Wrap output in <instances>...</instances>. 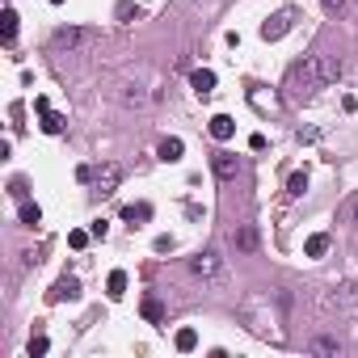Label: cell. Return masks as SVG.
<instances>
[{
  "label": "cell",
  "instance_id": "obj_1",
  "mask_svg": "<svg viewBox=\"0 0 358 358\" xmlns=\"http://www.w3.org/2000/svg\"><path fill=\"white\" fill-rule=\"evenodd\" d=\"M321 84H325V55H303L299 64H291V72L283 80L291 106H303V101H308Z\"/></svg>",
  "mask_w": 358,
  "mask_h": 358
},
{
  "label": "cell",
  "instance_id": "obj_2",
  "mask_svg": "<svg viewBox=\"0 0 358 358\" xmlns=\"http://www.w3.org/2000/svg\"><path fill=\"white\" fill-rule=\"evenodd\" d=\"M190 270L202 283H220L224 278V258H220L215 249H207V253H198V258H190Z\"/></svg>",
  "mask_w": 358,
  "mask_h": 358
},
{
  "label": "cell",
  "instance_id": "obj_3",
  "mask_svg": "<svg viewBox=\"0 0 358 358\" xmlns=\"http://www.w3.org/2000/svg\"><path fill=\"white\" fill-rule=\"evenodd\" d=\"M291 26H295V9H278V13L262 26V38H266V42H278V38L291 34Z\"/></svg>",
  "mask_w": 358,
  "mask_h": 358
},
{
  "label": "cell",
  "instance_id": "obj_4",
  "mask_svg": "<svg viewBox=\"0 0 358 358\" xmlns=\"http://www.w3.org/2000/svg\"><path fill=\"white\" fill-rule=\"evenodd\" d=\"M118 181H123V169H118V165H101V169L93 173V190H97L101 198H110V194L118 190Z\"/></svg>",
  "mask_w": 358,
  "mask_h": 358
},
{
  "label": "cell",
  "instance_id": "obj_5",
  "mask_svg": "<svg viewBox=\"0 0 358 358\" xmlns=\"http://www.w3.org/2000/svg\"><path fill=\"white\" fill-rule=\"evenodd\" d=\"M89 38H93L89 30H80V26H64V30H55L51 46H55V51H76V46H84Z\"/></svg>",
  "mask_w": 358,
  "mask_h": 358
},
{
  "label": "cell",
  "instance_id": "obj_6",
  "mask_svg": "<svg viewBox=\"0 0 358 358\" xmlns=\"http://www.w3.org/2000/svg\"><path fill=\"white\" fill-rule=\"evenodd\" d=\"M211 173H215L220 181H236V173H240V161L232 156V152H215V156H211Z\"/></svg>",
  "mask_w": 358,
  "mask_h": 358
},
{
  "label": "cell",
  "instance_id": "obj_7",
  "mask_svg": "<svg viewBox=\"0 0 358 358\" xmlns=\"http://www.w3.org/2000/svg\"><path fill=\"white\" fill-rule=\"evenodd\" d=\"M232 244H236V253H258V244H262L258 224H240V228L232 232Z\"/></svg>",
  "mask_w": 358,
  "mask_h": 358
},
{
  "label": "cell",
  "instance_id": "obj_8",
  "mask_svg": "<svg viewBox=\"0 0 358 358\" xmlns=\"http://www.w3.org/2000/svg\"><path fill=\"white\" fill-rule=\"evenodd\" d=\"M34 110H38V118H42V131H46V135H60V131H64V118L51 110V101H46V97H34Z\"/></svg>",
  "mask_w": 358,
  "mask_h": 358
},
{
  "label": "cell",
  "instance_id": "obj_9",
  "mask_svg": "<svg viewBox=\"0 0 358 358\" xmlns=\"http://www.w3.org/2000/svg\"><path fill=\"white\" fill-rule=\"evenodd\" d=\"M190 84H194L198 97H211L215 93V72L211 68H198V72H190Z\"/></svg>",
  "mask_w": 358,
  "mask_h": 358
},
{
  "label": "cell",
  "instance_id": "obj_10",
  "mask_svg": "<svg viewBox=\"0 0 358 358\" xmlns=\"http://www.w3.org/2000/svg\"><path fill=\"white\" fill-rule=\"evenodd\" d=\"M181 152H186V143H181L177 135H169V139H161V147H156V156H161L165 165H177V161H181Z\"/></svg>",
  "mask_w": 358,
  "mask_h": 358
},
{
  "label": "cell",
  "instance_id": "obj_11",
  "mask_svg": "<svg viewBox=\"0 0 358 358\" xmlns=\"http://www.w3.org/2000/svg\"><path fill=\"white\" fill-rule=\"evenodd\" d=\"M76 295H80V283H76V278H60L55 287H51L46 299H51V303H64V299H76Z\"/></svg>",
  "mask_w": 358,
  "mask_h": 358
},
{
  "label": "cell",
  "instance_id": "obj_12",
  "mask_svg": "<svg viewBox=\"0 0 358 358\" xmlns=\"http://www.w3.org/2000/svg\"><path fill=\"white\" fill-rule=\"evenodd\" d=\"M139 312H143V321H152V325H161V321H165V303H161L156 295H147V299L139 303Z\"/></svg>",
  "mask_w": 358,
  "mask_h": 358
},
{
  "label": "cell",
  "instance_id": "obj_13",
  "mask_svg": "<svg viewBox=\"0 0 358 358\" xmlns=\"http://www.w3.org/2000/svg\"><path fill=\"white\" fill-rule=\"evenodd\" d=\"M232 135H236V123H232L228 114H215V118H211V139L224 143V139H232Z\"/></svg>",
  "mask_w": 358,
  "mask_h": 358
},
{
  "label": "cell",
  "instance_id": "obj_14",
  "mask_svg": "<svg viewBox=\"0 0 358 358\" xmlns=\"http://www.w3.org/2000/svg\"><path fill=\"white\" fill-rule=\"evenodd\" d=\"M114 17H118L123 26H131V21H139V17H143V9L135 5V0H118V9H114Z\"/></svg>",
  "mask_w": 358,
  "mask_h": 358
},
{
  "label": "cell",
  "instance_id": "obj_15",
  "mask_svg": "<svg viewBox=\"0 0 358 358\" xmlns=\"http://www.w3.org/2000/svg\"><path fill=\"white\" fill-rule=\"evenodd\" d=\"M303 253H308V258H325V253H329V236H325V232L308 236V244H303Z\"/></svg>",
  "mask_w": 358,
  "mask_h": 358
},
{
  "label": "cell",
  "instance_id": "obj_16",
  "mask_svg": "<svg viewBox=\"0 0 358 358\" xmlns=\"http://www.w3.org/2000/svg\"><path fill=\"white\" fill-rule=\"evenodd\" d=\"M106 295H110V299H123V295H127V274H123V270H114V274L106 278Z\"/></svg>",
  "mask_w": 358,
  "mask_h": 358
},
{
  "label": "cell",
  "instance_id": "obj_17",
  "mask_svg": "<svg viewBox=\"0 0 358 358\" xmlns=\"http://www.w3.org/2000/svg\"><path fill=\"white\" fill-rule=\"evenodd\" d=\"M312 354H341V341L329 337V333H321V337L312 341Z\"/></svg>",
  "mask_w": 358,
  "mask_h": 358
},
{
  "label": "cell",
  "instance_id": "obj_18",
  "mask_svg": "<svg viewBox=\"0 0 358 358\" xmlns=\"http://www.w3.org/2000/svg\"><path fill=\"white\" fill-rule=\"evenodd\" d=\"M38 224H42L38 202H21V228H38Z\"/></svg>",
  "mask_w": 358,
  "mask_h": 358
},
{
  "label": "cell",
  "instance_id": "obj_19",
  "mask_svg": "<svg viewBox=\"0 0 358 358\" xmlns=\"http://www.w3.org/2000/svg\"><path fill=\"white\" fill-rule=\"evenodd\" d=\"M123 220L143 224V220H152V207H147V202H135V207H127V211H123Z\"/></svg>",
  "mask_w": 358,
  "mask_h": 358
},
{
  "label": "cell",
  "instance_id": "obj_20",
  "mask_svg": "<svg viewBox=\"0 0 358 358\" xmlns=\"http://www.w3.org/2000/svg\"><path fill=\"white\" fill-rule=\"evenodd\" d=\"M123 106H147V93H143L139 84H127V93H123Z\"/></svg>",
  "mask_w": 358,
  "mask_h": 358
},
{
  "label": "cell",
  "instance_id": "obj_21",
  "mask_svg": "<svg viewBox=\"0 0 358 358\" xmlns=\"http://www.w3.org/2000/svg\"><path fill=\"white\" fill-rule=\"evenodd\" d=\"M303 190H308V173H291V177H287V194L299 198Z\"/></svg>",
  "mask_w": 358,
  "mask_h": 358
},
{
  "label": "cell",
  "instance_id": "obj_22",
  "mask_svg": "<svg viewBox=\"0 0 358 358\" xmlns=\"http://www.w3.org/2000/svg\"><path fill=\"white\" fill-rule=\"evenodd\" d=\"M173 341H177V350H181V354H190V350L198 346V333H194V329H181V333H177Z\"/></svg>",
  "mask_w": 358,
  "mask_h": 358
},
{
  "label": "cell",
  "instance_id": "obj_23",
  "mask_svg": "<svg viewBox=\"0 0 358 358\" xmlns=\"http://www.w3.org/2000/svg\"><path fill=\"white\" fill-rule=\"evenodd\" d=\"M17 21H21V17H17L13 9H5V42H9V46H13V38H17Z\"/></svg>",
  "mask_w": 358,
  "mask_h": 358
},
{
  "label": "cell",
  "instance_id": "obj_24",
  "mask_svg": "<svg viewBox=\"0 0 358 358\" xmlns=\"http://www.w3.org/2000/svg\"><path fill=\"white\" fill-rule=\"evenodd\" d=\"M46 350H51V341H46L42 333H38V337H30V346H26V354H30V358H42Z\"/></svg>",
  "mask_w": 358,
  "mask_h": 358
},
{
  "label": "cell",
  "instance_id": "obj_25",
  "mask_svg": "<svg viewBox=\"0 0 358 358\" xmlns=\"http://www.w3.org/2000/svg\"><path fill=\"white\" fill-rule=\"evenodd\" d=\"M341 76V60H325V84Z\"/></svg>",
  "mask_w": 358,
  "mask_h": 358
},
{
  "label": "cell",
  "instance_id": "obj_26",
  "mask_svg": "<svg viewBox=\"0 0 358 358\" xmlns=\"http://www.w3.org/2000/svg\"><path fill=\"white\" fill-rule=\"evenodd\" d=\"M89 236H93V232H72V236H68V244H72V249H84V244H89Z\"/></svg>",
  "mask_w": 358,
  "mask_h": 358
},
{
  "label": "cell",
  "instance_id": "obj_27",
  "mask_svg": "<svg viewBox=\"0 0 358 358\" xmlns=\"http://www.w3.org/2000/svg\"><path fill=\"white\" fill-rule=\"evenodd\" d=\"M321 5H325V13H333V17L346 13V0H321Z\"/></svg>",
  "mask_w": 358,
  "mask_h": 358
},
{
  "label": "cell",
  "instance_id": "obj_28",
  "mask_svg": "<svg viewBox=\"0 0 358 358\" xmlns=\"http://www.w3.org/2000/svg\"><path fill=\"white\" fill-rule=\"evenodd\" d=\"M93 173H97L93 165H80V169H76V181H93Z\"/></svg>",
  "mask_w": 358,
  "mask_h": 358
},
{
  "label": "cell",
  "instance_id": "obj_29",
  "mask_svg": "<svg viewBox=\"0 0 358 358\" xmlns=\"http://www.w3.org/2000/svg\"><path fill=\"white\" fill-rule=\"evenodd\" d=\"M354 220H358V207H354Z\"/></svg>",
  "mask_w": 358,
  "mask_h": 358
}]
</instances>
